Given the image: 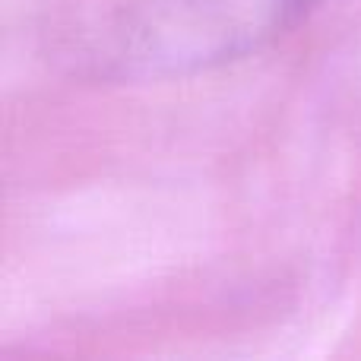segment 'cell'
I'll use <instances>...</instances> for the list:
<instances>
[{
  "instance_id": "obj_1",
  "label": "cell",
  "mask_w": 361,
  "mask_h": 361,
  "mask_svg": "<svg viewBox=\"0 0 361 361\" xmlns=\"http://www.w3.org/2000/svg\"><path fill=\"white\" fill-rule=\"evenodd\" d=\"M311 0H162L127 29L124 63L156 70L212 61L257 44Z\"/></svg>"
}]
</instances>
